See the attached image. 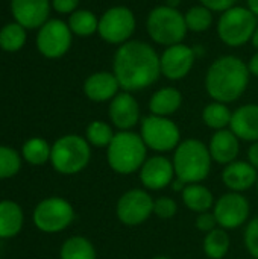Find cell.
Segmentation results:
<instances>
[{"mask_svg": "<svg viewBox=\"0 0 258 259\" xmlns=\"http://www.w3.org/2000/svg\"><path fill=\"white\" fill-rule=\"evenodd\" d=\"M161 73L157 52L143 41L125 42L114 56V76L126 93L151 87Z\"/></svg>", "mask_w": 258, "mask_h": 259, "instance_id": "cell-1", "label": "cell"}, {"mask_svg": "<svg viewBox=\"0 0 258 259\" xmlns=\"http://www.w3.org/2000/svg\"><path fill=\"white\" fill-rule=\"evenodd\" d=\"M249 68L236 56H224L211 64L207 73L205 87L208 94L220 103L237 100L246 90Z\"/></svg>", "mask_w": 258, "mask_h": 259, "instance_id": "cell-2", "label": "cell"}, {"mask_svg": "<svg viewBox=\"0 0 258 259\" xmlns=\"http://www.w3.org/2000/svg\"><path fill=\"white\" fill-rule=\"evenodd\" d=\"M172 162L175 168V176L189 185L201 184L208 178L213 159L208 147L202 141L196 138H189L181 141L179 146L175 149Z\"/></svg>", "mask_w": 258, "mask_h": 259, "instance_id": "cell-3", "label": "cell"}, {"mask_svg": "<svg viewBox=\"0 0 258 259\" xmlns=\"http://www.w3.org/2000/svg\"><path fill=\"white\" fill-rule=\"evenodd\" d=\"M108 165L119 175H132L140 171L148 159V147L141 135L131 131H120L106 147Z\"/></svg>", "mask_w": 258, "mask_h": 259, "instance_id": "cell-4", "label": "cell"}, {"mask_svg": "<svg viewBox=\"0 0 258 259\" xmlns=\"http://www.w3.org/2000/svg\"><path fill=\"white\" fill-rule=\"evenodd\" d=\"M90 158V143L79 135L61 137L52 146V165L56 171L62 175H76L82 171L88 165Z\"/></svg>", "mask_w": 258, "mask_h": 259, "instance_id": "cell-5", "label": "cell"}, {"mask_svg": "<svg viewBox=\"0 0 258 259\" xmlns=\"http://www.w3.org/2000/svg\"><path fill=\"white\" fill-rule=\"evenodd\" d=\"M146 27L151 38L163 46L179 44L187 33L186 17L172 6H158L151 11Z\"/></svg>", "mask_w": 258, "mask_h": 259, "instance_id": "cell-6", "label": "cell"}, {"mask_svg": "<svg viewBox=\"0 0 258 259\" xmlns=\"http://www.w3.org/2000/svg\"><path fill=\"white\" fill-rule=\"evenodd\" d=\"M255 29V15L249 9L240 6H233L228 11H225L217 24L220 39L233 47L242 46L248 39H251Z\"/></svg>", "mask_w": 258, "mask_h": 259, "instance_id": "cell-7", "label": "cell"}, {"mask_svg": "<svg viewBox=\"0 0 258 259\" xmlns=\"http://www.w3.org/2000/svg\"><path fill=\"white\" fill-rule=\"evenodd\" d=\"M148 149L166 153L175 150L181 143V134L178 126L167 117L149 115L141 120L140 132Z\"/></svg>", "mask_w": 258, "mask_h": 259, "instance_id": "cell-8", "label": "cell"}, {"mask_svg": "<svg viewBox=\"0 0 258 259\" xmlns=\"http://www.w3.org/2000/svg\"><path fill=\"white\" fill-rule=\"evenodd\" d=\"M75 219V211L71 205L61 197H50L43 200L33 212L35 226L47 234L61 232Z\"/></svg>", "mask_w": 258, "mask_h": 259, "instance_id": "cell-9", "label": "cell"}, {"mask_svg": "<svg viewBox=\"0 0 258 259\" xmlns=\"http://www.w3.org/2000/svg\"><path fill=\"white\" fill-rule=\"evenodd\" d=\"M116 214L122 225L131 228L140 226L154 214V199L146 190H129L117 200Z\"/></svg>", "mask_w": 258, "mask_h": 259, "instance_id": "cell-10", "label": "cell"}, {"mask_svg": "<svg viewBox=\"0 0 258 259\" xmlns=\"http://www.w3.org/2000/svg\"><path fill=\"white\" fill-rule=\"evenodd\" d=\"M135 29V18L131 9L125 6H116L108 9L99 20V35L111 42H125Z\"/></svg>", "mask_w": 258, "mask_h": 259, "instance_id": "cell-11", "label": "cell"}, {"mask_svg": "<svg viewBox=\"0 0 258 259\" xmlns=\"http://www.w3.org/2000/svg\"><path fill=\"white\" fill-rule=\"evenodd\" d=\"M249 202L242 193H227L214 202L213 212L216 215L217 225L228 231L243 226L249 217Z\"/></svg>", "mask_w": 258, "mask_h": 259, "instance_id": "cell-12", "label": "cell"}, {"mask_svg": "<svg viewBox=\"0 0 258 259\" xmlns=\"http://www.w3.org/2000/svg\"><path fill=\"white\" fill-rule=\"evenodd\" d=\"M71 44V30L61 20L46 21L36 36V47L46 58L62 56Z\"/></svg>", "mask_w": 258, "mask_h": 259, "instance_id": "cell-13", "label": "cell"}, {"mask_svg": "<svg viewBox=\"0 0 258 259\" xmlns=\"http://www.w3.org/2000/svg\"><path fill=\"white\" fill-rule=\"evenodd\" d=\"M175 179L173 162L166 156H152L140 168V182L146 190L158 191L172 184Z\"/></svg>", "mask_w": 258, "mask_h": 259, "instance_id": "cell-14", "label": "cell"}, {"mask_svg": "<svg viewBox=\"0 0 258 259\" xmlns=\"http://www.w3.org/2000/svg\"><path fill=\"white\" fill-rule=\"evenodd\" d=\"M195 62V52L184 46V44H175L170 46L161 56V73L172 80L182 79L187 76V73L192 70Z\"/></svg>", "mask_w": 258, "mask_h": 259, "instance_id": "cell-15", "label": "cell"}, {"mask_svg": "<svg viewBox=\"0 0 258 259\" xmlns=\"http://www.w3.org/2000/svg\"><path fill=\"white\" fill-rule=\"evenodd\" d=\"M15 21L27 29L41 27L49 17V0H11Z\"/></svg>", "mask_w": 258, "mask_h": 259, "instance_id": "cell-16", "label": "cell"}, {"mask_svg": "<svg viewBox=\"0 0 258 259\" xmlns=\"http://www.w3.org/2000/svg\"><path fill=\"white\" fill-rule=\"evenodd\" d=\"M109 118L120 131H131L140 120V108L129 93L117 94L109 105Z\"/></svg>", "mask_w": 258, "mask_h": 259, "instance_id": "cell-17", "label": "cell"}, {"mask_svg": "<svg viewBox=\"0 0 258 259\" xmlns=\"http://www.w3.org/2000/svg\"><path fill=\"white\" fill-rule=\"evenodd\" d=\"M225 187L233 193H243L251 190L258 181V171L245 161H234L225 165L222 173Z\"/></svg>", "mask_w": 258, "mask_h": 259, "instance_id": "cell-18", "label": "cell"}, {"mask_svg": "<svg viewBox=\"0 0 258 259\" xmlns=\"http://www.w3.org/2000/svg\"><path fill=\"white\" fill-rule=\"evenodd\" d=\"M211 159L217 164L228 165L234 161H237V155L240 150L239 138L234 135L231 129H222L216 131V134L210 140L208 146Z\"/></svg>", "mask_w": 258, "mask_h": 259, "instance_id": "cell-19", "label": "cell"}, {"mask_svg": "<svg viewBox=\"0 0 258 259\" xmlns=\"http://www.w3.org/2000/svg\"><path fill=\"white\" fill-rule=\"evenodd\" d=\"M230 129L239 140L258 141V105H243L233 112Z\"/></svg>", "mask_w": 258, "mask_h": 259, "instance_id": "cell-20", "label": "cell"}, {"mask_svg": "<svg viewBox=\"0 0 258 259\" xmlns=\"http://www.w3.org/2000/svg\"><path fill=\"white\" fill-rule=\"evenodd\" d=\"M119 88L120 85L117 77L114 76V73L108 71L94 73L84 83L85 96L93 102H106L109 99H114Z\"/></svg>", "mask_w": 258, "mask_h": 259, "instance_id": "cell-21", "label": "cell"}, {"mask_svg": "<svg viewBox=\"0 0 258 259\" xmlns=\"http://www.w3.org/2000/svg\"><path fill=\"white\" fill-rule=\"evenodd\" d=\"M182 103V96L176 88H163L157 91L149 102V109L152 115H160V117H169L175 114Z\"/></svg>", "mask_w": 258, "mask_h": 259, "instance_id": "cell-22", "label": "cell"}, {"mask_svg": "<svg viewBox=\"0 0 258 259\" xmlns=\"http://www.w3.org/2000/svg\"><path fill=\"white\" fill-rule=\"evenodd\" d=\"M181 194H182L184 205L190 211H193L196 214L207 212L214 206L213 193L207 187H204L201 184H189V185H186V188H184V191Z\"/></svg>", "mask_w": 258, "mask_h": 259, "instance_id": "cell-23", "label": "cell"}, {"mask_svg": "<svg viewBox=\"0 0 258 259\" xmlns=\"http://www.w3.org/2000/svg\"><path fill=\"white\" fill-rule=\"evenodd\" d=\"M23 226L21 208L9 200L0 202V238H11L20 232Z\"/></svg>", "mask_w": 258, "mask_h": 259, "instance_id": "cell-24", "label": "cell"}, {"mask_svg": "<svg viewBox=\"0 0 258 259\" xmlns=\"http://www.w3.org/2000/svg\"><path fill=\"white\" fill-rule=\"evenodd\" d=\"M230 235L222 228H216L211 232H208L202 243L204 253L210 259H224L230 252Z\"/></svg>", "mask_w": 258, "mask_h": 259, "instance_id": "cell-25", "label": "cell"}, {"mask_svg": "<svg viewBox=\"0 0 258 259\" xmlns=\"http://www.w3.org/2000/svg\"><path fill=\"white\" fill-rule=\"evenodd\" d=\"M231 117H233V112L228 109L225 103H220V102L210 103L202 111L204 123L214 131L227 129V126H230L231 123Z\"/></svg>", "mask_w": 258, "mask_h": 259, "instance_id": "cell-26", "label": "cell"}, {"mask_svg": "<svg viewBox=\"0 0 258 259\" xmlns=\"http://www.w3.org/2000/svg\"><path fill=\"white\" fill-rule=\"evenodd\" d=\"M61 259H97L94 246L84 237L68 238L61 247Z\"/></svg>", "mask_w": 258, "mask_h": 259, "instance_id": "cell-27", "label": "cell"}, {"mask_svg": "<svg viewBox=\"0 0 258 259\" xmlns=\"http://www.w3.org/2000/svg\"><path fill=\"white\" fill-rule=\"evenodd\" d=\"M68 27L73 33L79 36H88V35H93L99 29V21L93 12L81 9V11H75L70 15Z\"/></svg>", "mask_w": 258, "mask_h": 259, "instance_id": "cell-28", "label": "cell"}, {"mask_svg": "<svg viewBox=\"0 0 258 259\" xmlns=\"http://www.w3.org/2000/svg\"><path fill=\"white\" fill-rule=\"evenodd\" d=\"M26 42L24 27L18 23H8L0 30V47L5 52H17Z\"/></svg>", "mask_w": 258, "mask_h": 259, "instance_id": "cell-29", "label": "cell"}, {"mask_svg": "<svg viewBox=\"0 0 258 259\" xmlns=\"http://www.w3.org/2000/svg\"><path fill=\"white\" fill-rule=\"evenodd\" d=\"M50 153L52 147H49V144L41 138H32L23 146V156L32 165H43L50 159Z\"/></svg>", "mask_w": 258, "mask_h": 259, "instance_id": "cell-30", "label": "cell"}, {"mask_svg": "<svg viewBox=\"0 0 258 259\" xmlns=\"http://www.w3.org/2000/svg\"><path fill=\"white\" fill-rule=\"evenodd\" d=\"M114 135L111 126L105 121H91L87 127V141L96 147H108Z\"/></svg>", "mask_w": 258, "mask_h": 259, "instance_id": "cell-31", "label": "cell"}, {"mask_svg": "<svg viewBox=\"0 0 258 259\" xmlns=\"http://www.w3.org/2000/svg\"><path fill=\"white\" fill-rule=\"evenodd\" d=\"M211 21H213L211 11L205 6H193L186 14L187 29H190L193 32L207 30L211 26Z\"/></svg>", "mask_w": 258, "mask_h": 259, "instance_id": "cell-32", "label": "cell"}, {"mask_svg": "<svg viewBox=\"0 0 258 259\" xmlns=\"http://www.w3.org/2000/svg\"><path fill=\"white\" fill-rule=\"evenodd\" d=\"M20 170V156L11 149L0 146V179L12 178Z\"/></svg>", "mask_w": 258, "mask_h": 259, "instance_id": "cell-33", "label": "cell"}, {"mask_svg": "<svg viewBox=\"0 0 258 259\" xmlns=\"http://www.w3.org/2000/svg\"><path fill=\"white\" fill-rule=\"evenodd\" d=\"M176 212H178V205L173 199L163 196V197L154 200V215H157L158 219L169 220V219L175 217Z\"/></svg>", "mask_w": 258, "mask_h": 259, "instance_id": "cell-34", "label": "cell"}, {"mask_svg": "<svg viewBox=\"0 0 258 259\" xmlns=\"http://www.w3.org/2000/svg\"><path fill=\"white\" fill-rule=\"evenodd\" d=\"M245 246L251 256L258 259V217L252 219L245 229Z\"/></svg>", "mask_w": 258, "mask_h": 259, "instance_id": "cell-35", "label": "cell"}, {"mask_svg": "<svg viewBox=\"0 0 258 259\" xmlns=\"http://www.w3.org/2000/svg\"><path fill=\"white\" fill-rule=\"evenodd\" d=\"M195 225H196V228H198L201 232L208 234V232H211L213 229H216V226H217V220H216L214 212L207 211V212H201V214H198Z\"/></svg>", "mask_w": 258, "mask_h": 259, "instance_id": "cell-36", "label": "cell"}, {"mask_svg": "<svg viewBox=\"0 0 258 259\" xmlns=\"http://www.w3.org/2000/svg\"><path fill=\"white\" fill-rule=\"evenodd\" d=\"M201 2L210 11H224V12L233 8L236 3V0H201Z\"/></svg>", "mask_w": 258, "mask_h": 259, "instance_id": "cell-37", "label": "cell"}, {"mask_svg": "<svg viewBox=\"0 0 258 259\" xmlns=\"http://www.w3.org/2000/svg\"><path fill=\"white\" fill-rule=\"evenodd\" d=\"M79 0H52L53 8L61 12V14H68V12H75V9L78 8Z\"/></svg>", "mask_w": 258, "mask_h": 259, "instance_id": "cell-38", "label": "cell"}, {"mask_svg": "<svg viewBox=\"0 0 258 259\" xmlns=\"http://www.w3.org/2000/svg\"><path fill=\"white\" fill-rule=\"evenodd\" d=\"M248 162L258 171V141L248 149Z\"/></svg>", "mask_w": 258, "mask_h": 259, "instance_id": "cell-39", "label": "cell"}, {"mask_svg": "<svg viewBox=\"0 0 258 259\" xmlns=\"http://www.w3.org/2000/svg\"><path fill=\"white\" fill-rule=\"evenodd\" d=\"M170 185H172V188H173V191H179V193H182L187 184H186V182H182L181 179H178V178L175 176V179L172 181V184H170Z\"/></svg>", "mask_w": 258, "mask_h": 259, "instance_id": "cell-40", "label": "cell"}, {"mask_svg": "<svg viewBox=\"0 0 258 259\" xmlns=\"http://www.w3.org/2000/svg\"><path fill=\"white\" fill-rule=\"evenodd\" d=\"M248 68H249V73H252V74L258 76V53L252 56V59H251V62H249Z\"/></svg>", "mask_w": 258, "mask_h": 259, "instance_id": "cell-41", "label": "cell"}, {"mask_svg": "<svg viewBox=\"0 0 258 259\" xmlns=\"http://www.w3.org/2000/svg\"><path fill=\"white\" fill-rule=\"evenodd\" d=\"M248 6L254 15H258V0H248Z\"/></svg>", "mask_w": 258, "mask_h": 259, "instance_id": "cell-42", "label": "cell"}, {"mask_svg": "<svg viewBox=\"0 0 258 259\" xmlns=\"http://www.w3.org/2000/svg\"><path fill=\"white\" fill-rule=\"evenodd\" d=\"M252 44H254V47L258 50V27L255 29L254 35H252Z\"/></svg>", "mask_w": 258, "mask_h": 259, "instance_id": "cell-43", "label": "cell"}, {"mask_svg": "<svg viewBox=\"0 0 258 259\" xmlns=\"http://www.w3.org/2000/svg\"><path fill=\"white\" fill-rule=\"evenodd\" d=\"M169 2V6H172V8H175V5L178 3V0H167Z\"/></svg>", "mask_w": 258, "mask_h": 259, "instance_id": "cell-44", "label": "cell"}, {"mask_svg": "<svg viewBox=\"0 0 258 259\" xmlns=\"http://www.w3.org/2000/svg\"><path fill=\"white\" fill-rule=\"evenodd\" d=\"M152 259H172V258H167V256H155V258Z\"/></svg>", "mask_w": 258, "mask_h": 259, "instance_id": "cell-45", "label": "cell"}, {"mask_svg": "<svg viewBox=\"0 0 258 259\" xmlns=\"http://www.w3.org/2000/svg\"><path fill=\"white\" fill-rule=\"evenodd\" d=\"M257 188H258V181H257Z\"/></svg>", "mask_w": 258, "mask_h": 259, "instance_id": "cell-46", "label": "cell"}, {"mask_svg": "<svg viewBox=\"0 0 258 259\" xmlns=\"http://www.w3.org/2000/svg\"><path fill=\"white\" fill-rule=\"evenodd\" d=\"M252 259H254V258H252Z\"/></svg>", "mask_w": 258, "mask_h": 259, "instance_id": "cell-47", "label": "cell"}]
</instances>
